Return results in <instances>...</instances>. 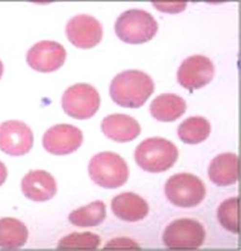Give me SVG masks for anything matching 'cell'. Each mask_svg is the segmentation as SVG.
<instances>
[{"label": "cell", "instance_id": "6da1fadb", "mask_svg": "<svg viewBox=\"0 0 241 251\" xmlns=\"http://www.w3.org/2000/svg\"><path fill=\"white\" fill-rule=\"evenodd\" d=\"M154 82L146 73L126 70L118 74L110 86V95L118 105L139 108L152 96Z\"/></svg>", "mask_w": 241, "mask_h": 251}, {"label": "cell", "instance_id": "7a4b0ae2", "mask_svg": "<svg viewBox=\"0 0 241 251\" xmlns=\"http://www.w3.org/2000/svg\"><path fill=\"white\" fill-rule=\"evenodd\" d=\"M178 158L177 147L166 139L153 137L144 140L134 151L136 164L148 172L168 171Z\"/></svg>", "mask_w": 241, "mask_h": 251}, {"label": "cell", "instance_id": "3957f363", "mask_svg": "<svg viewBox=\"0 0 241 251\" xmlns=\"http://www.w3.org/2000/svg\"><path fill=\"white\" fill-rule=\"evenodd\" d=\"M114 28L122 41L128 44H142L155 36L158 23L150 12L132 9L123 12L117 18Z\"/></svg>", "mask_w": 241, "mask_h": 251}, {"label": "cell", "instance_id": "277c9868", "mask_svg": "<svg viewBox=\"0 0 241 251\" xmlns=\"http://www.w3.org/2000/svg\"><path fill=\"white\" fill-rule=\"evenodd\" d=\"M88 172L91 179L100 187L119 188L129 177L128 166L123 157L112 152L95 154L89 162Z\"/></svg>", "mask_w": 241, "mask_h": 251}, {"label": "cell", "instance_id": "5b68a950", "mask_svg": "<svg viewBox=\"0 0 241 251\" xmlns=\"http://www.w3.org/2000/svg\"><path fill=\"white\" fill-rule=\"evenodd\" d=\"M165 195L170 202L178 207H194L206 196L204 182L191 173L182 172L173 175L165 183Z\"/></svg>", "mask_w": 241, "mask_h": 251}, {"label": "cell", "instance_id": "8992f818", "mask_svg": "<svg viewBox=\"0 0 241 251\" xmlns=\"http://www.w3.org/2000/svg\"><path fill=\"white\" fill-rule=\"evenodd\" d=\"M206 231L202 225L192 219H179L165 229L162 240L171 250H197L205 241Z\"/></svg>", "mask_w": 241, "mask_h": 251}, {"label": "cell", "instance_id": "52a82bcc", "mask_svg": "<svg viewBox=\"0 0 241 251\" xmlns=\"http://www.w3.org/2000/svg\"><path fill=\"white\" fill-rule=\"evenodd\" d=\"M62 105L68 116L76 119H88L98 112L100 97L93 86L78 83L64 92Z\"/></svg>", "mask_w": 241, "mask_h": 251}, {"label": "cell", "instance_id": "ba28073f", "mask_svg": "<svg viewBox=\"0 0 241 251\" xmlns=\"http://www.w3.org/2000/svg\"><path fill=\"white\" fill-rule=\"evenodd\" d=\"M34 134L28 126L19 120L0 124V150L11 156L24 155L33 148Z\"/></svg>", "mask_w": 241, "mask_h": 251}, {"label": "cell", "instance_id": "9c48e42d", "mask_svg": "<svg viewBox=\"0 0 241 251\" xmlns=\"http://www.w3.org/2000/svg\"><path fill=\"white\" fill-rule=\"evenodd\" d=\"M215 73V65L209 58L203 55H193L180 65L177 80L185 89L198 90L214 79Z\"/></svg>", "mask_w": 241, "mask_h": 251}, {"label": "cell", "instance_id": "30bf717a", "mask_svg": "<svg viewBox=\"0 0 241 251\" xmlns=\"http://www.w3.org/2000/svg\"><path fill=\"white\" fill-rule=\"evenodd\" d=\"M67 52L62 44L43 40L37 42L27 52V63L31 68L40 73L57 71L63 66Z\"/></svg>", "mask_w": 241, "mask_h": 251}, {"label": "cell", "instance_id": "8fae6325", "mask_svg": "<svg viewBox=\"0 0 241 251\" xmlns=\"http://www.w3.org/2000/svg\"><path fill=\"white\" fill-rule=\"evenodd\" d=\"M66 35L72 45L80 49H91L101 41L103 28L95 17L78 14L68 22Z\"/></svg>", "mask_w": 241, "mask_h": 251}, {"label": "cell", "instance_id": "7c38bea8", "mask_svg": "<svg viewBox=\"0 0 241 251\" xmlns=\"http://www.w3.org/2000/svg\"><path fill=\"white\" fill-rule=\"evenodd\" d=\"M83 132L74 126L60 124L49 127L43 136V146L55 155L75 152L83 144Z\"/></svg>", "mask_w": 241, "mask_h": 251}, {"label": "cell", "instance_id": "4fadbf2b", "mask_svg": "<svg viewBox=\"0 0 241 251\" xmlns=\"http://www.w3.org/2000/svg\"><path fill=\"white\" fill-rule=\"evenodd\" d=\"M22 191L32 201L45 202L57 194V182L46 171H31L22 180Z\"/></svg>", "mask_w": 241, "mask_h": 251}, {"label": "cell", "instance_id": "5bb4252c", "mask_svg": "<svg viewBox=\"0 0 241 251\" xmlns=\"http://www.w3.org/2000/svg\"><path fill=\"white\" fill-rule=\"evenodd\" d=\"M101 129L109 139L118 143L131 142L141 132L139 123L124 114H113L105 117L101 122Z\"/></svg>", "mask_w": 241, "mask_h": 251}, {"label": "cell", "instance_id": "9a60e30c", "mask_svg": "<svg viewBox=\"0 0 241 251\" xmlns=\"http://www.w3.org/2000/svg\"><path fill=\"white\" fill-rule=\"evenodd\" d=\"M111 209L117 218L128 223L143 220L149 213V205L138 195L128 192L118 195L111 201Z\"/></svg>", "mask_w": 241, "mask_h": 251}, {"label": "cell", "instance_id": "2e32d148", "mask_svg": "<svg viewBox=\"0 0 241 251\" xmlns=\"http://www.w3.org/2000/svg\"><path fill=\"white\" fill-rule=\"evenodd\" d=\"M210 179L218 186H229L239 179V157L236 153L224 152L215 157L209 166Z\"/></svg>", "mask_w": 241, "mask_h": 251}, {"label": "cell", "instance_id": "e0dca14e", "mask_svg": "<svg viewBox=\"0 0 241 251\" xmlns=\"http://www.w3.org/2000/svg\"><path fill=\"white\" fill-rule=\"evenodd\" d=\"M186 109V100L173 93L159 95L152 100L150 106L152 117L161 122L175 121L185 114Z\"/></svg>", "mask_w": 241, "mask_h": 251}, {"label": "cell", "instance_id": "ac0fdd59", "mask_svg": "<svg viewBox=\"0 0 241 251\" xmlns=\"http://www.w3.org/2000/svg\"><path fill=\"white\" fill-rule=\"evenodd\" d=\"M28 229L23 223L14 218L0 219V248L15 250L25 245Z\"/></svg>", "mask_w": 241, "mask_h": 251}, {"label": "cell", "instance_id": "d6986e66", "mask_svg": "<svg viewBox=\"0 0 241 251\" xmlns=\"http://www.w3.org/2000/svg\"><path fill=\"white\" fill-rule=\"evenodd\" d=\"M211 133L210 122L201 117H188L179 126V139L188 144L202 143Z\"/></svg>", "mask_w": 241, "mask_h": 251}, {"label": "cell", "instance_id": "ffe728a7", "mask_svg": "<svg viewBox=\"0 0 241 251\" xmlns=\"http://www.w3.org/2000/svg\"><path fill=\"white\" fill-rule=\"evenodd\" d=\"M106 215V205L98 200L72 211L69 221L78 227H94L101 225Z\"/></svg>", "mask_w": 241, "mask_h": 251}, {"label": "cell", "instance_id": "44dd1931", "mask_svg": "<svg viewBox=\"0 0 241 251\" xmlns=\"http://www.w3.org/2000/svg\"><path fill=\"white\" fill-rule=\"evenodd\" d=\"M240 199L231 198L225 199L218 207L217 217L220 225L229 232L240 233Z\"/></svg>", "mask_w": 241, "mask_h": 251}, {"label": "cell", "instance_id": "7402d4cb", "mask_svg": "<svg viewBox=\"0 0 241 251\" xmlns=\"http://www.w3.org/2000/svg\"><path fill=\"white\" fill-rule=\"evenodd\" d=\"M100 237L96 233H72L64 236L59 242L58 250H87L95 251L100 245Z\"/></svg>", "mask_w": 241, "mask_h": 251}, {"label": "cell", "instance_id": "603a6c76", "mask_svg": "<svg viewBox=\"0 0 241 251\" xmlns=\"http://www.w3.org/2000/svg\"><path fill=\"white\" fill-rule=\"evenodd\" d=\"M153 6L156 9L168 12V13H176L186 9V2H153Z\"/></svg>", "mask_w": 241, "mask_h": 251}, {"label": "cell", "instance_id": "cb8c5ba5", "mask_svg": "<svg viewBox=\"0 0 241 251\" xmlns=\"http://www.w3.org/2000/svg\"><path fill=\"white\" fill-rule=\"evenodd\" d=\"M105 250L107 249H127V250H140V248L137 246L136 243L132 241L131 239L128 238H117L113 239L111 241L108 243L106 247L104 248Z\"/></svg>", "mask_w": 241, "mask_h": 251}, {"label": "cell", "instance_id": "d4e9b609", "mask_svg": "<svg viewBox=\"0 0 241 251\" xmlns=\"http://www.w3.org/2000/svg\"><path fill=\"white\" fill-rule=\"evenodd\" d=\"M8 177V170L3 162L0 161V186L6 181Z\"/></svg>", "mask_w": 241, "mask_h": 251}, {"label": "cell", "instance_id": "484cf974", "mask_svg": "<svg viewBox=\"0 0 241 251\" xmlns=\"http://www.w3.org/2000/svg\"><path fill=\"white\" fill-rule=\"evenodd\" d=\"M3 72H4V66H3V63H2V62L0 61V78L2 77Z\"/></svg>", "mask_w": 241, "mask_h": 251}]
</instances>
